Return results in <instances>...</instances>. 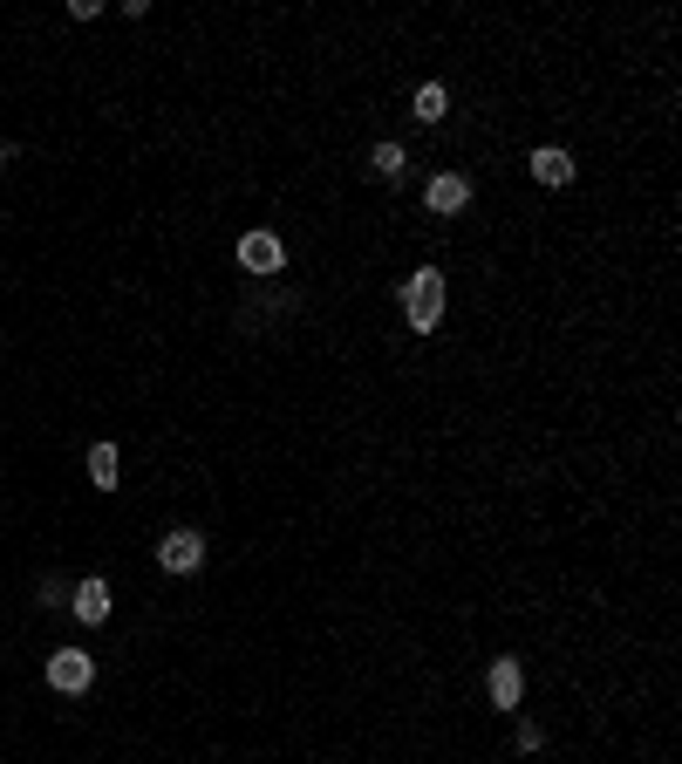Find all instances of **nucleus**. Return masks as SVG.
Returning a JSON list of instances; mask_svg holds the SVG:
<instances>
[{"label":"nucleus","mask_w":682,"mask_h":764,"mask_svg":"<svg viewBox=\"0 0 682 764\" xmlns=\"http://www.w3.org/2000/svg\"><path fill=\"white\" fill-rule=\"evenodd\" d=\"M403 314H410V328L430 335L437 321H444V273H410V287H403Z\"/></svg>","instance_id":"f257e3e1"},{"label":"nucleus","mask_w":682,"mask_h":764,"mask_svg":"<svg viewBox=\"0 0 682 764\" xmlns=\"http://www.w3.org/2000/svg\"><path fill=\"white\" fill-rule=\"evenodd\" d=\"M96 683V662L82 649H55L48 655V689H62V696H82V689Z\"/></svg>","instance_id":"f03ea898"},{"label":"nucleus","mask_w":682,"mask_h":764,"mask_svg":"<svg viewBox=\"0 0 682 764\" xmlns=\"http://www.w3.org/2000/svg\"><path fill=\"white\" fill-rule=\"evenodd\" d=\"M157 560H164V573H198V567H205V533L171 526V533H164V546H157Z\"/></svg>","instance_id":"7ed1b4c3"},{"label":"nucleus","mask_w":682,"mask_h":764,"mask_svg":"<svg viewBox=\"0 0 682 764\" xmlns=\"http://www.w3.org/2000/svg\"><path fill=\"white\" fill-rule=\"evenodd\" d=\"M239 267L246 273H280L287 267V246H280L273 232H246V239H239Z\"/></svg>","instance_id":"20e7f679"},{"label":"nucleus","mask_w":682,"mask_h":764,"mask_svg":"<svg viewBox=\"0 0 682 764\" xmlns=\"http://www.w3.org/2000/svg\"><path fill=\"white\" fill-rule=\"evenodd\" d=\"M69 608H76V621L103 628V621H110V580H76V587H69Z\"/></svg>","instance_id":"39448f33"},{"label":"nucleus","mask_w":682,"mask_h":764,"mask_svg":"<svg viewBox=\"0 0 682 764\" xmlns=\"http://www.w3.org/2000/svg\"><path fill=\"white\" fill-rule=\"evenodd\" d=\"M492 703H498V710H519V703H526V669H519L512 655H498V662H492Z\"/></svg>","instance_id":"423d86ee"},{"label":"nucleus","mask_w":682,"mask_h":764,"mask_svg":"<svg viewBox=\"0 0 682 764\" xmlns=\"http://www.w3.org/2000/svg\"><path fill=\"white\" fill-rule=\"evenodd\" d=\"M532 178H539V185H573V157L560 151V144H539V151H532Z\"/></svg>","instance_id":"0eeeda50"},{"label":"nucleus","mask_w":682,"mask_h":764,"mask_svg":"<svg viewBox=\"0 0 682 764\" xmlns=\"http://www.w3.org/2000/svg\"><path fill=\"white\" fill-rule=\"evenodd\" d=\"M464 205H471V185H464L457 171L430 178V212H444V219H451V212H464Z\"/></svg>","instance_id":"6e6552de"},{"label":"nucleus","mask_w":682,"mask_h":764,"mask_svg":"<svg viewBox=\"0 0 682 764\" xmlns=\"http://www.w3.org/2000/svg\"><path fill=\"white\" fill-rule=\"evenodd\" d=\"M417 116H423V123H444V116H451V96H444V82H423V89H417Z\"/></svg>","instance_id":"1a4fd4ad"},{"label":"nucleus","mask_w":682,"mask_h":764,"mask_svg":"<svg viewBox=\"0 0 682 764\" xmlns=\"http://www.w3.org/2000/svg\"><path fill=\"white\" fill-rule=\"evenodd\" d=\"M369 171H376V178H403V171H410L403 144H376V151H369Z\"/></svg>","instance_id":"9d476101"},{"label":"nucleus","mask_w":682,"mask_h":764,"mask_svg":"<svg viewBox=\"0 0 682 764\" xmlns=\"http://www.w3.org/2000/svg\"><path fill=\"white\" fill-rule=\"evenodd\" d=\"M89 485H96V492L116 485V444H96V451H89Z\"/></svg>","instance_id":"9b49d317"},{"label":"nucleus","mask_w":682,"mask_h":764,"mask_svg":"<svg viewBox=\"0 0 682 764\" xmlns=\"http://www.w3.org/2000/svg\"><path fill=\"white\" fill-rule=\"evenodd\" d=\"M41 608H69V580H41Z\"/></svg>","instance_id":"f8f14e48"},{"label":"nucleus","mask_w":682,"mask_h":764,"mask_svg":"<svg viewBox=\"0 0 682 764\" xmlns=\"http://www.w3.org/2000/svg\"><path fill=\"white\" fill-rule=\"evenodd\" d=\"M0 164H7V144H0Z\"/></svg>","instance_id":"ddd939ff"}]
</instances>
